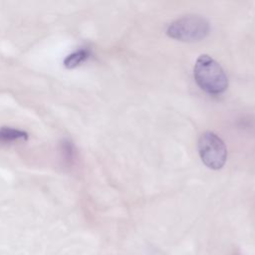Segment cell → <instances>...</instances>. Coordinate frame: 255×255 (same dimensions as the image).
<instances>
[{
  "label": "cell",
  "mask_w": 255,
  "mask_h": 255,
  "mask_svg": "<svg viewBox=\"0 0 255 255\" xmlns=\"http://www.w3.org/2000/svg\"><path fill=\"white\" fill-rule=\"evenodd\" d=\"M61 153H62V157L66 163H68V162L72 163V161L74 160V158L76 156V151H75L73 143L69 140H64L61 144Z\"/></svg>",
  "instance_id": "6"
},
{
  "label": "cell",
  "mask_w": 255,
  "mask_h": 255,
  "mask_svg": "<svg viewBox=\"0 0 255 255\" xmlns=\"http://www.w3.org/2000/svg\"><path fill=\"white\" fill-rule=\"evenodd\" d=\"M27 138L28 133L22 129L11 127L0 128V145L25 141Z\"/></svg>",
  "instance_id": "4"
},
{
  "label": "cell",
  "mask_w": 255,
  "mask_h": 255,
  "mask_svg": "<svg viewBox=\"0 0 255 255\" xmlns=\"http://www.w3.org/2000/svg\"><path fill=\"white\" fill-rule=\"evenodd\" d=\"M209 30V23L205 18L197 15H188L170 23L166 29V34L178 41L197 42L204 39Z\"/></svg>",
  "instance_id": "2"
},
{
  "label": "cell",
  "mask_w": 255,
  "mask_h": 255,
  "mask_svg": "<svg viewBox=\"0 0 255 255\" xmlns=\"http://www.w3.org/2000/svg\"><path fill=\"white\" fill-rule=\"evenodd\" d=\"M90 56H91L90 49H87V48L78 49L67 56V58L64 60V65L69 69L76 68L81 64H83L84 62H86L90 58Z\"/></svg>",
  "instance_id": "5"
},
{
  "label": "cell",
  "mask_w": 255,
  "mask_h": 255,
  "mask_svg": "<svg viewBox=\"0 0 255 255\" xmlns=\"http://www.w3.org/2000/svg\"><path fill=\"white\" fill-rule=\"evenodd\" d=\"M198 152L202 162L211 169H220L227 158L225 143L217 134L211 131H205L200 135Z\"/></svg>",
  "instance_id": "3"
},
{
  "label": "cell",
  "mask_w": 255,
  "mask_h": 255,
  "mask_svg": "<svg viewBox=\"0 0 255 255\" xmlns=\"http://www.w3.org/2000/svg\"><path fill=\"white\" fill-rule=\"evenodd\" d=\"M193 75L197 85L208 94H221L228 87L224 70L208 55H201L196 60Z\"/></svg>",
  "instance_id": "1"
}]
</instances>
